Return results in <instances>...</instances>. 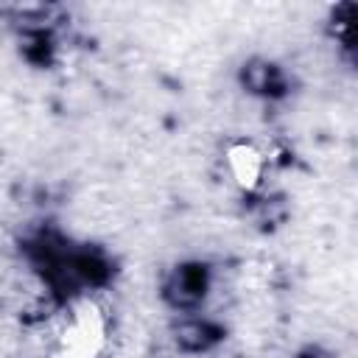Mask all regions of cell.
<instances>
[{
	"mask_svg": "<svg viewBox=\"0 0 358 358\" xmlns=\"http://www.w3.org/2000/svg\"><path fill=\"white\" fill-rule=\"evenodd\" d=\"M207 288H210L207 268L199 266V263H187V266H179V268L171 274V280H168V285H165V296H168L171 305L190 310L193 305H199V302L204 299Z\"/></svg>",
	"mask_w": 358,
	"mask_h": 358,
	"instance_id": "1",
	"label": "cell"
},
{
	"mask_svg": "<svg viewBox=\"0 0 358 358\" xmlns=\"http://www.w3.org/2000/svg\"><path fill=\"white\" fill-rule=\"evenodd\" d=\"M243 81L252 92H260V95H274L282 90V76L274 64H266V62H255L243 70Z\"/></svg>",
	"mask_w": 358,
	"mask_h": 358,
	"instance_id": "3",
	"label": "cell"
},
{
	"mask_svg": "<svg viewBox=\"0 0 358 358\" xmlns=\"http://www.w3.org/2000/svg\"><path fill=\"white\" fill-rule=\"evenodd\" d=\"M218 338L215 327L210 322H199V319H187L176 327V344L187 352H201L207 350L213 341Z\"/></svg>",
	"mask_w": 358,
	"mask_h": 358,
	"instance_id": "2",
	"label": "cell"
}]
</instances>
